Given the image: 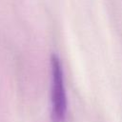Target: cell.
Returning <instances> with one entry per match:
<instances>
[{
  "label": "cell",
  "instance_id": "6da1fadb",
  "mask_svg": "<svg viewBox=\"0 0 122 122\" xmlns=\"http://www.w3.org/2000/svg\"><path fill=\"white\" fill-rule=\"evenodd\" d=\"M51 106L52 122H65L67 94L62 63L56 54L51 57Z\"/></svg>",
  "mask_w": 122,
  "mask_h": 122
}]
</instances>
